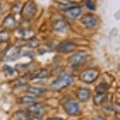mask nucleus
<instances>
[{"mask_svg":"<svg viewBox=\"0 0 120 120\" xmlns=\"http://www.w3.org/2000/svg\"><path fill=\"white\" fill-rule=\"evenodd\" d=\"M90 95H91L90 90L89 89H86V88H80L77 91V97H78L79 101H82V102L88 101Z\"/></svg>","mask_w":120,"mask_h":120,"instance_id":"5","label":"nucleus"},{"mask_svg":"<svg viewBox=\"0 0 120 120\" xmlns=\"http://www.w3.org/2000/svg\"><path fill=\"white\" fill-rule=\"evenodd\" d=\"M15 116L18 120H30L31 118L27 111H19L16 112Z\"/></svg>","mask_w":120,"mask_h":120,"instance_id":"8","label":"nucleus"},{"mask_svg":"<svg viewBox=\"0 0 120 120\" xmlns=\"http://www.w3.org/2000/svg\"><path fill=\"white\" fill-rule=\"evenodd\" d=\"M27 92L31 94L35 95V96H41L46 92V89L42 87H36V86H30L28 88Z\"/></svg>","mask_w":120,"mask_h":120,"instance_id":"7","label":"nucleus"},{"mask_svg":"<svg viewBox=\"0 0 120 120\" xmlns=\"http://www.w3.org/2000/svg\"><path fill=\"white\" fill-rule=\"evenodd\" d=\"M85 54L83 53H76L73 55L70 59V62L71 63V64L73 65H77L81 63H82L85 60Z\"/></svg>","mask_w":120,"mask_h":120,"instance_id":"6","label":"nucleus"},{"mask_svg":"<svg viewBox=\"0 0 120 120\" xmlns=\"http://www.w3.org/2000/svg\"><path fill=\"white\" fill-rule=\"evenodd\" d=\"M47 120H64L62 118H49Z\"/></svg>","mask_w":120,"mask_h":120,"instance_id":"17","label":"nucleus"},{"mask_svg":"<svg viewBox=\"0 0 120 120\" xmlns=\"http://www.w3.org/2000/svg\"><path fill=\"white\" fill-rule=\"evenodd\" d=\"M3 69H4V71H5L7 75H13V69L10 66L5 65Z\"/></svg>","mask_w":120,"mask_h":120,"instance_id":"14","label":"nucleus"},{"mask_svg":"<svg viewBox=\"0 0 120 120\" xmlns=\"http://www.w3.org/2000/svg\"><path fill=\"white\" fill-rule=\"evenodd\" d=\"M48 71L46 69H42L40 70L39 71H38L37 73H35L33 74V75L31 77V79H43V78H46V77L48 75Z\"/></svg>","mask_w":120,"mask_h":120,"instance_id":"12","label":"nucleus"},{"mask_svg":"<svg viewBox=\"0 0 120 120\" xmlns=\"http://www.w3.org/2000/svg\"><path fill=\"white\" fill-rule=\"evenodd\" d=\"M106 96L105 94H97L94 99V102L95 104V105H101L105 102L106 100Z\"/></svg>","mask_w":120,"mask_h":120,"instance_id":"10","label":"nucleus"},{"mask_svg":"<svg viewBox=\"0 0 120 120\" xmlns=\"http://www.w3.org/2000/svg\"><path fill=\"white\" fill-rule=\"evenodd\" d=\"M109 88L106 82H101L96 87V91L97 93V94H105Z\"/></svg>","mask_w":120,"mask_h":120,"instance_id":"11","label":"nucleus"},{"mask_svg":"<svg viewBox=\"0 0 120 120\" xmlns=\"http://www.w3.org/2000/svg\"><path fill=\"white\" fill-rule=\"evenodd\" d=\"M72 81H73V79L71 76L68 75H64L59 77L55 81H53L51 84V86L53 90H59L69 86L72 83Z\"/></svg>","mask_w":120,"mask_h":120,"instance_id":"1","label":"nucleus"},{"mask_svg":"<svg viewBox=\"0 0 120 120\" xmlns=\"http://www.w3.org/2000/svg\"><path fill=\"white\" fill-rule=\"evenodd\" d=\"M113 120H119V119H118V118H115V119H113Z\"/></svg>","mask_w":120,"mask_h":120,"instance_id":"18","label":"nucleus"},{"mask_svg":"<svg viewBox=\"0 0 120 120\" xmlns=\"http://www.w3.org/2000/svg\"><path fill=\"white\" fill-rule=\"evenodd\" d=\"M27 112L29 113L31 118H40L45 113V108L41 104L36 103L30 106L27 109Z\"/></svg>","mask_w":120,"mask_h":120,"instance_id":"3","label":"nucleus"},{"mask_svg":"<svg viewBox=\"0 0 120 120\" xmlns=\"http://www.w3.org/2000/svg\"><path fill=\"white\" fill-rule=\"evenodd\" d=\"M20 101H21V103L22 104L33 103V102H35V98L31 96H24L23 97H21Z\"/></svg>","mask_w":120,"mask_h":120,"instance_id":"13","label":"nucleus"},{"mask_svg":"<svg viewBox=\"0 0 120 120\" xmlns=\"http://www.w3.org/2000/svg\"><path fill=\"white\" fill-rule=\"evenodd\" d=\"M98 70L95 68L87 69L83 71L80 75V79L86 83H92L97 80L99 76Z\"/></svg>","mask_w":120,"mask_h":120,"instance_id":"2","label":"nucleus"},{"mask_svg":"<svg viewBox=\"0 0 120 120\" xmlns=\"http://www.w3.org/2000/svg\"><path fill=\"white\" fill-rule=\"evenodd\" d=\"M74 49V44L69 42H64L58 46V50L61 52H68Z\"/></svg>","mask_w":120,"mask_h":120,"instance_id":"9","label":"nucleus"},{"mask_svg":"<svg viewBox=\"0 0 120 120\" xmlns=\"http://www.w3.org/2000/svg\"><path fill=\"white\" fill-rule=\"evenodd\" d=\"M119 104L118 103V104H115V112H116V113H119V111H120V108H119Z\"/></svg>","mask_w":120,"mask_h":120,"instance_id":"15","label":"nucleus"},{"mask_svg":"<svg viewBox=\"0 0 120 120\" xmlns=\"http://www.w3.org/2000/svg\"><path fill=\"white\" fill-rule=\"evenodd\" d=\"M64 110L69 115L75 116L80 113V107L79 104L75 101H68L64 105Z\"/></svg>","mask_w":120,"mask_h":120,"instance_id":"4","label":"nucleus"},{"mask_svg":"<svg viewBox=\"0 0 120 120\" xmlns=\"http://www.w3.org/2000/svg\"><path fill=\"white\" fill-rule=\"evenodd\" d=\"M93 120H106V119L101 116H95L94 119H93Z\"/></svg>","mask_w":120,"mask_h":120,"instance_id":"16","label":"nucleus"}]
</instances>
